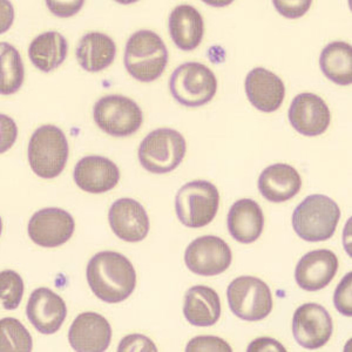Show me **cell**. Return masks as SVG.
I'll return each mask as SVG.
<instances>
[{"instance_id":"6da1fadb","label":"cell","mask_w":352,"mask_h":352,"mask_svg":"<svg viewBox=\"0 0 352 352\" xmlns=\"http://www.w3.org/2000/svg\"><path fill=\"white\" fill-rule=\"evenodd\" d=\"M86 275L94 295L107 303L127 300L135 289V269L120 252H98L88 262Z\"/></svg>"},{"instance_id":"7a4b0ae2","label":"cell","mask_w":352,"mask_h":352,"mask_svg":"<svg viewBox=\"0 0 352 352\" xmlns=\"http://www.w3.org/2000/svg\"><path fill=\"white\" fill-rule=\"evenodd\" d=\"M167 64L168 51L155 32L142 30L129 38L124 51V66L134 79L152 82L160 78Z\"/></svg>"},{"instance_id":"3957f363","label":"cell","mask_w":352,"mask_h":352,"mask_svg":"<svg viewBox=\"0 0 352 352\" xmlns=\"http://www.w3.org/2000/svg\"><path fill=\"white\" fill-rule=\"evenodd\" d=\"M340 219L338 204L315 194L305 197L292 214V227L302 240L322 242L333 236Z\"/></svg>"},{"instance_id":"277c9868","label":"cell","mask_w":352,"mask_h":352,"mask_svg":"<svg viewBox=\"0 0 352 352\" xmlns=\"http://www.w3.org/2000/svg\"><path fill=\"white\" fill-rule=\"evenodd\" d=\"M68 142L64 132L45 124L33 133L28 144V162L36 175L53 179L60 175L68 160Z\"/></svg>"},{"instance_id":"5b68a950","label":"cell","mask_w":352,"mask_h":352,"mask_svg":"<svg viewBox=\"0 0 352 352\" xmlns=\"http://www.w3.org/2000/svg\"><path fill=\"white\" fill-rule=\"evenodd\" d=\"M219 204L220 194L212 182L192 181L176 194V214L186 227L201 228L215 219Z\"/></svg>"},{"instance_id":"8992f818","label":"cell","mask_w":352,"mask_h":352,"mask_svg":"<svg viewBox=\"0 0 352 352\" xmlns=\"http://www.w3.org/2000/svg\"><path fill=\"white\" fill-rule=\"evenodd\" d=\"M186 140L175 129H160L144 138L139 148L142 167L154 174L173 172L186 155Z\"/></svg>"},{"instance_id":"52a82bcc","label":"cell","mask_w":352,"mask_h":352,"mask_svg":"<svg viewBox=\"0 0 352 352\" xmlns=\"http://www.w3.org/2000/svg\"><path fill=\"white\" fill-rule=\"evenodd\" d=\"M169 88L179 104L200 107L208 104L217 94V76L206 65L186 63L173 72Z\"/></svg>"},{"instance_id":"ba28073f","label":"cell","mask_w":352,"mask_h":352,"mask_svg":"<svg viewBox=\"0 0 352 352\" xmlns=\"http://www.w3.org/2000/svg\"><path fill=\"white\" fill-rule=\"evenodd\" d=\"M227 297L232 314L241 320H264L272 310L270 288L257 277H237L229 285Z\"/></svg>"},{"instance_id":"9c48e42d","label":"cell","mask_w":352,"mask_h":352,"mask_svg":"<svg viewBox=\"0 0 352 352\" xmlns=\"http://www.w3.org/2000/svg\"><path fill=\"white\" fill-rule=\"evenodd\" d=\"M93 116L99 129L116 138L132 135L144 121L139 104L124 96L101 98L94 106Z\"/></svg>"},{"instance_id":"30bf717a","label":"cell","mask_w":352,"mask_h":352,"mask_svg":"<svg viewBox=\"0 0 352 352\" xmlns=\"http://www.w3.org/2000/svg\"><path fill=\"white\" fill-rule=\"evenodd\" d=\"M232 261V250L222 239L201 236L189 244L184 262L190 272L201 276H215L226 272Z\"/></svg>"},{"instance_id":"8fae6325","label":"cell","mask_w":352,"mask_h":352,"mask_svg":"<svg viewBox=\"0 0 352 352\" xmlns=\"http://www.w3.org/2000/svg\"><path fill=\"white\" fill-rule=\"evenodd\" d=\"M333 331L328 310L317 303L300 305L294 314L292 333L297 343L305 349L322 348L328 343Z\"/></svg>"},{"instance_id":"7c38bea8","label":"cell","mask_w":352,"mask_h":352,"mask_svg":"<svg viewBox=\"0 0 352 352\" xmlns=\"http://www.w3.org/2000/svg\"><path fill=\"white\" fill-rule=\"evenodd\" d=\"M74 219L60 208H45L36 212L28 222V235L34 243L56 248L72 237Z\"/></svg>"},{"instance_id":"4fadbf2b","label":"cell","mask_w":352,"mask_h":352,"mask_svg":"<svg viewBox=\"0 0 352 352\" xmlns=\"http://www.w3.org/2000/svg\"><path fill=\"white\" fill-rule=\"evenodd\" d=\"M288 116L292 127L307 136L323 134L331 121L328 104L320 96L312 93H302L295 96Z\"/></svg>"},{"instance_id":"5bb4252c","label":"cell","mask_w":352,"mask_h":352,"mask_svg":"<svg viewBox=\"0 0 352 352\" xmlns=\"http://www.w3.org/2000/svg\"><path fill=\"white\" fill-rule=\"evenodd\" d=\"M112 340L109 320L96 312H84L76 317L69 331L68 340L76 351H106Z\"/></svg>"},{"instance_id":"9a60e30c","label":"cell","mask_w":352,"mask_h":352,"mask_svg":"<svg viewBox=\"0 0 352 352\" xmlns=\"http://www.w3.org/2000/svg\"><path fill=\"white\" fill-rule=\"evenodd\" d=\"M109 220L113 232L124 242H140L148 235V214L133 199L116 200L109 209Z\"/></svg>"},{"instance_id":"2e32d148","label":"cell","mask_w":352,"mask_h":352,"mask_svg":"<svg viewBox=\"0 0 352 352\" xmlns=\"http://www.w3.org/2000/svg\"><path fill=\"white\" fill-rule=\"evenodd\" d=\"M28 320L44 335L56 333L67 316L65 300L47 288L36 289L28 300Z\"/></svg>"},{"instance_id":"e0dca14e","label":"cell","mask_w":352,"mask_h":352,"mask_svg":"<svg viewBox=\"0 0 352 352\" xmlns=\"http://www.w3.org/2000/svg\"><path fill=\"white\" fill-rule=\"evenodd\" d=\"M338 270L336 254L320 249L305 254L297 264L295 280L300 289L317 292L331 283Z\"/></svg>"},{"instance_id":"ac0fdd59","label":"cell","mask_w":352,"mask_h":352,"mask_svg":"<svg viewBox=\"0 0 352 352\" xmlns=\"http://www.w3.org/2000/svg\"><path fill=\"white\" fill-rule=\"evenodd\" d=\"M74 181L79 188L92 194L109 192L120 180V170L104 156L82 157L74 168Z\"/></svg>"},{"instance_id":"d6986e66","label":"cell","mask_w":352,"mask_h":352,"mask_svg":"<svg viewBox=\"0 0 352 352\" xmlns=\"http://www.w3.org/2000/svg\"><path fill=\"white\" fill-rule=\"evenodd\" d=\"M245 93L254 107L262 112H275L285 96V87L280 76L263 67H256L245 78Z\"/></svg>"},{"instance_id":"ffe728a7","label":"cell","mask_w":352,"mask_h":352,"mask_svg":"<svg viewBox=\"0 0 352 352\" xmlns=\"http://www.w3.org/2000/svg\"><path fill=\"white\" fill-rule=\"evenodd\" d=\"M302 180L296 169L287 164H272L261 173L258 189L265 200L280 204L296 197Z\"/></svg>"},{"instance_id":"44dd1931","label":"cell","mask_w":352,"mask_h":352,"mask_svg":"<svg viewBox=\"0 0 352 352\" xmlns=\"http://www.w3.org/2000/svg\"><path fill=\"white\" fill-rule=\"evenodd\" d=\"M227 222L232 239L241 243H252L263 232V212L255 201L242 199L232 204Z\"/></svg>"},{"instance_id":"7402d4cb","label":"cell","mask_w":352,"mask_h":352,"mask_svg":"<svg viewBox=\"0 0 352 352\" xmlns=\"http://www.w3.org/2000/svg\"><path fill=\"white\" fill-rule=\"evenodd\" d=\"M169 33L174 44L182 51H192L204 38L202 16L190 5H179L169 16Z\"/></svg>"},{"instance_id":"603a6c76","label":"cell","mask_w":352,"mask_h":352,"mask_svg":"<svg viewBox=\"0 0 352 352\" xmlns=\"http://www.w3.org/2000/svg\"><path fill=\"white\" fill-rule=\"evenodd\" d=\"M184 317L195 327H212L221 317V300L214 289L195 285L184 297Z\"/></svg>"},{"instance_id":"cb8c5ba5","label":"cell","mask_w":352,"mask_h":352,"mask_svg":"<svg viewBox=\"0 0 352 352\" xmlns=\"http://www.w3.org/2000/svg\"><path fill=\"white\" fill-rule=\"evenodd\" d=\"M76 59L87 72H100L116 59V45L104 33H87L76 47Z\"/></svg>"},{"instance_id":"d4e9b609","label":"cell","mask_w":352,"mask_h":352,"mask_svg":"<svg viewBox=\"0 0 352 352\" xmlns=\"http://www.w3.org/2000/svg\"><path fill=\"white\" fill-rule=\"evenodd\" d=\"M67 52L66 38L54 31L36 36L28 48V56L33 65L45 73L59 67L66 59Z\"/></svg>"},{"instance_id":"484cf974","label":"cell","mask_w":352,"mask_h":352,"mask_svg":"<svg viewBox=\"0 0 352 352\" xmlns=\"http://www.w3.org/2000/svg\"><path fill=\"white\" fill-rule=\"evenodd\" d=\"M322 72L332 82L346 86L352 82V48L344 41L327 45L320 53Z\"/></svg>"},{"instance_id":"4316f807","label":"cell","mask_w":352,"mask_h":352,"mask_svg":"<svg viewBox=\"0 0 352 352\" xmlns=\"http://www.w3.org/2000/svg\"><path fill=\"white\" fill-rule=\"evenodd\" d=\"M24 65L12 45L1 43V94L16 93L24 82Z\"/></svg>"},{"instance_id":"83f0119b","label":"cell","mask_w":352,"mask_h":352,"mask_svg":"<svg viewBox=\"0 0 352 352\" xmlns=\"http://www.w3.org/2000/svg\"><path fill=\"white\" fill-rule=\"evenodd\" d=\"M0 349L3 352H30L32 350V337L19 320L3 318L0 320Z\"/></svg>"},{"instance_id":"f1b7e54d","label":"cell","mask_w":352,"mask_h":352,"mask_svg":"<svg viewBox=\"0 0 352 352\" xmlns=\"http://www.w3.org/2000/svg\"><path fill=\"white\" fill-rule=\"evenodd\" d=\"M1 305L6 310H14L21 305L24 295V282L13 270H3L0 274Z\"/></svg>"},{"instance_id":"f546056e","label":"cell","mask_w":352,"mask_h":352,"mask_svg":"<svg viewBox=\"0 0 352 352\" xmlns=\"http://www.w3.org/2000/svg\"><path fill=\"white\" fill-rule=\"evenodd\" d=\"M351 277V272H349L348 275L340 280V283L335 292V297H333V302H335L337 310L346 317L352 316Z\"/></svg>"},{"instance_id":"4dcf8cb0","label":"cell","mask_w":352,"mask_h":352,"mask_svg":"<svg viewBox=\"0 0 352 352\" xmlns=\"http://www.w3.org/2000/svg\"><path fill=\"white\" fill-rule=\"evenodd\" d=\"M187 352H232L230 345L226 340H221L215 336H200L192 338L189 342L187 348Z\"/></svg>"},{"instance_id":"1f68e13d","label":"cell","mask_w":352,"mask_h":352,"mask_svg":"<svg viewBox=\"0 0 352 352\" xmlns=\"http://www.w3.org/2000/svg\"><path fill=\"white\" fill-rule=\"evenodd\" d=\"M118 351H157L152 340L142 335H131L121 340Z\"/></svg>"},{"instance_id":"d6a6232c","label":"cell","mask_w":352,"mask_h":352,"mask_svg":"<svg viewBox=\"0 0 352 352\" xmlns=\"http://www.w3.org/2000/svg\"><path fill=\"white\" fill-rule=\"evenodd\" d=\"M274 5L287 18H300L308 11L311 1H274Z\"/></svg>"},{"instance_id":"836d02e7","label":"cell","mask_w":352,"mask_h":352,"mask_svg":"<svg viewBox=\"0 0 352 352\" xmlns=\"http://www.w3.org/2000/svg\"><path fill=\"white\" fill-rule=\"evenodd\" d=\"M84 1H47V6L56 16H68L78 12Z\"/></svg>"},{"instance_id":"e575fe53","label":"cell","mask_w":352,"mask_h":352,"mask_svg":"<svg viewBox=\"0 0 352 352\" xmlns=\"http://www.w3.org/2000/svg\"><path fill=\"white\" fill-rule=\"evenodd\" d=\"M249 352H270V351H280L285 352L283 345L280 344V342L272 340V338H257L250 343L248 348Z\"/></svg>"}]
</instances>
